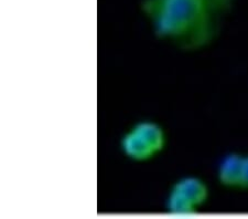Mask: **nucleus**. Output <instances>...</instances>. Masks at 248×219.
<instances>
[{"label":"nucleus","mask_w":248,"mask_h":219,"mask_svg":"<svg viewBox=\"0 0 248 219\" xmlns=\"http://www.w3.org/2000/svg\"><path fill=\"white\" fill-rule=\"evenodd\" d=\"M167 135L163 127L155 121L137 122L121 139V151L134 162L150 161L165 150Z\"/></svg>","instance_id":"2"},{"label":"nucleus","mask_w":248,"mask_h":219,"mask_svg":"<svg viewBox=\"0 0 248 219\" xmlns=\"http://www.w3.org/2000/svg\"><path fill=\"white\" fill-rule=\"evenodd\" d=\"M210 189L205 182L195 176L180 178L169 190L166 209L174 216H192L206 204Z\"/></svg>","instance_id":"3"},{"label":"nucleus","mask_w":248,"mask_h":219,"mask_svg":"<svg viewBox=\"0 0 248 219\" xmlns=\"http://www.w3.org/2000/svg\"><path fill=\"white\" fill-rule=\"evenodd\" d=\"M243 154L232 153L222 159L217 168V181L224 188L238 190Z\"/></svg>","instance_id":"4"},{"label":"nucleus","mask_w":248,"mask_h":219,"mask_svg":"<svg viewBox=\"0 0 248 219\" xmlns=\"http://www.w3.org/2000/svg\"><path fill=\"white\" fill-rule=\"evenodd\" d=\"M238 190H242V192H248V154L243 155L241 179H239Z\"/></svg>","instance_id":"5"},{"label":"nucleus","mask_w":248,"mask_h":219,"mask_svg":"<svg viewBox=\"0 0 248 219\" xmlns=\"http://www.w3.org/2000/svg\"><path fill=\"white\" fill-rule=\"evenodd\" d=\"M219 0H147L143 10L159 38L200 50L219 34Z\"/></svg>","instance_id":"1"}]
</instances>
